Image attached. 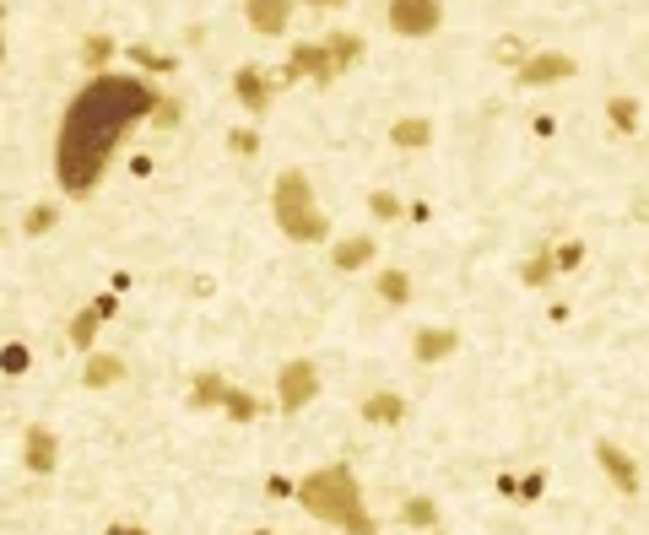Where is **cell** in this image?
Listing matches in <instances>:
<instances>
[{
	"label": "cell",
	"instance_id": "1",
	"mask_svg": "<svg viewBox=\"0 0 649 535\" xmlns=\"http://www.w3.org/2000/svg\"><path fill=\"white\" fill-rule=\"evenodd\" d=\"M157 92L141 76H92V82L65 103L60 136H55V179L71 200H87L109 173V157L119 152V141L152 119Z\"/></svg>",
	"mask_w": 649,
	"mask_h": 535
},
{
	"label": "cell",
	"instance_id": "2",
	"mask_svg": "<svg viewBox=\"0 0 649 535\" xmlns=\"http://www.w3.org/2000/svg\"><path fill=\"white\" fill-rule=\"evenodd\" d=\"M293 498L309 508L314 519L341 525L347 535H379L374 514L363 508V487H357L352 465H325V471H309V476L293 487Z\"/></svg>",
	"mask_w": 649,
	"mask_h": 535
},
{
	"label": "cell",
	"instance_id": "3",
	"mask_svg": "<svg viewBox=\"0 0 649 535\" xmlns=\"http://www.w3.org/2000/svg\"><path fill=\"white\" fill-rule=\"evenodd\" d=\"M271 211H276V227H282L293 244H325L330 238V222H325V211L314 206V190H309V173L303 168L276 173Z\"/></svg>",
	"mask_w": 649,
	"mask_h": 535
},
{
	"label": "cell",
	"instance_id": "4",
	"mask_svg": "<svg viewBox=\"0 0 649 535\" xmlns=\"http://www.w3.org/2000/svg\"><path fill=\"white\" fill-rule=\"evenodd\" d=\"M439 22H444L439 0H390V28L401 38H428L439 33Z\"/></svg>",
	"mask_w": 649,
	"mask_h": 535
},
{
	"label": "cell",
	"instance_id": "5",
	"mask_svg": "<svg viewBox=\"0 0 649 535\" xmlns=\"http://www.w3.org/2000/svg\"><path fill=\"white\" fill-rule=\"evenodd\" d=\"M320 395V368L314 363H282V373H276V400H282V411H303L309 400Z\"/></svg>",
	"mask_w": 649,
	"mask_h": 535
},
{
	"label": "cell",
	"instance_id": "6",
	"mask_svg": "<svg viewBox=\"0 0 649 535\" xmlns=\"http://www.w3.org/2000/svg\"><path fill=\"white\" fill-rule=\"evenodd\" d=\"M276 92H282L276 87V71H260V65H244V71L233 76V98L244 103L249 114H266L276 103Z\"/></svg>",
	"mask_w": 649,
	"mask_h": 535
},
{
	"label": "cell",
	"instance_id": "7",
	"mask_svg": "<svg viewBox=\"0 0 649 535\" xmlns=\"http://www.w3.org/2000/svg\"><path fill=\"white\" fill-rule=\"evenodd\" d=\"M579 65L568 60V55H525L520 60V87H558V82H568V76H574Z\"/></svg>",
	"mask_w": 649,
	"mask_h": 535
},
{
	"label": "cell",
	"instance_id": "8",
	"mask_svg": "<svg viewBox=\"0 0 649 535\" xmlns=\"http://www.w3.org/2000/svg\"><path fill=\"white\" fill-rule=\"evenodd\" d=\"M22 465H28L33 476H49L60 465V438L49 433L44 422H33L28 433H22Z\"/></svg>",
	"mask_w": 649,
	"mask_h": 535
},
{
	"label": "cell",
	"instance_id": "9",
	"mask_svg": "<svg viewBox=\"0 0 649 535\" xmlns=\"http://www.w3.org/2000/svg\"><path fill=\"white\" fill-rule=\"evenodd\" d=\"M595 460H601V471L612 476V487L622 492V498H633V492H639V465H633L617 444H606V438H601V444H595Z\"/></svg>",
	"mask_w": 649,
	"mask_h": 535
},
{
	"label": "cell",
	"instance_id": "10",
	"mask_svg": "<svg viewBox=\"0 0 649 535\" xmlns=\"http://www.w3.org/2000/svg\"><path fill=\"white\" fill-rule=\"evenodd\" d=\"M293 22V0H249V28L260 38H282Z\"/></svg>",
	"mask_w": 649,
	"mask_h": 535
},
{
	"label": "cell",
	"instance_id": "11",
	"mask_svg": "<svg viewBox=\"0 0 649 535\" xmlns=\"http://www.w3.org/2000/svg\"><path fill=\"white\" fill-rule=\"evenodd\" d=\"M374 254H379V238H374V233H352V238H341V244L330 249V265L347 276V271H363Z\"/></svg>",
	"mask_w": 649,
	"mask_h": 535
},
{
	"label": "cell",
	"instance_id": "12",
	"mask_svg": "<svg viewBox=\"0 0 649 535\" xmlns=\"http://www.w3.org/2000/svg\"><path fill=\"white\" fill-rule=\"evenodd\" d=\"M412 352H417V363H444V357L460 352V336L455 330H417Z\"/></svg>",
	"mask_w": 649,
	"mask_h": 535
},
{
	"label": "cell",
	"instance_id": "13",
	"mask_svg": "<svg viewBox=\"0 0 649 535\" xmlns=\"http://www.w3.org/2000/svg\"><path fill=\"white\" fill-rule=\"evenodd\" d=\"M401 417H406V400L395 390H379V395L363 400V422H374V427H395Z\"/></svg>",
	"mask_w": 649,
	"mask_h": 535
},
{
	"label": "cell",
	"instance_id": "14",
	"mask_svg": "<svg viewBox=\"0 0 649 535\" xmlns=\"http://www.w3.org/2000/svg\"><path fill=\"white\" fill-rule=\"evenodd\" d=\"M325 55H330V65H336V71H352V65L368 55V44H363L357 33H325Z\"/></svg>",
	"mask_w": 649,
	"mask_h": 535
},
{
	"label": "cell",
	"instance_id": "15",
	"mask_svg": "<svg viewBox=\"0 0 649 535\" xmlns=\"http://www.w3.org/2000/svg\"><path fill=\"white\" fill-rule=\"evenodd\" d=\"M119 379H125V363H119L114 352H98V357L82 368V384H87V390H109V384H119Z\"/></svg>",
	"mask_w": 649,
	"mask_h": 535
},
{
	"label": "cell",
	"instance_id": "16",
	"mask_svg": "<svg viewBox=\"0 0 649 535\" xmlns=\"http://www.w3.org/2000/svg\"><path fill=\"white\" fill-rule=\"evenodd\" d=\"M428 141H433L428 119H395V125H390V146H401V152H422Z\"/></svg>",
	"mask_w": 649,
	"mask_h": 535
},
{
	"label": "cell",
	"instance_id": "17",
	"mask_svg": "<svg viewBox=\"0 0 649 535\" xmlns=\"http://www.w3.org/2000/svg\"><path fill=\"white\" fill-rule=\"evenodd\" d=\"M374 292L390 303V309H401V303H412V276H406V271H379L374 276Z\"/></svg>",
	"mask_w": 649,
	"mask_h": 535
},
{
	"label": "cell",
	"instance_id": "18",
	"mask_svg": "<svg viewBox=\"0 0 649 535\" xmlns=\"http://www.w3.org/2000/svg\"><path fill=\"white\" fill-rule=\"evenodd\" d=\"M114 55H119V44H114L109 33H87V38H82V65H87V71L103 76V65H109Z\"/></svg>",
	"mask_w": 649,
	"mask_h": 535
},
{
	"label": "cell",
	"instance_id": "19",
	"mask_svg": "<svg viewBox=\"0 0 649 535\" xmlns=\"http://www.w3.org/2000/svg\"><path fill=\"white\" fill-rule=\"evenodd\" d=\"M98 325H103V319H98V309H92V303H87V309L71 319V330H65V341H71L76 352H92V341H98Z\"/></svg>",
	"mask_w": 649,
	"mask_h": 535
},
{
	"label": "cell",
	"instance_id": "20",
	"mask_svg": "<svg viewBox=\"0 0 649 535\" xmlns=\"http://www.w3.org/2000/svg\"><path fill=\"white\" fill-rule=\"evenodd\" d=\"M552 276H558V260H552V249H536L531 260L520 265V282H525V287H547Z\"/></svg>",
	"mask_w": 649,
	"mask_h": 535
},
{
	"label": "cell",
	"instance_id": "21",
	"mask_svg": "<svg viewBox=\"0 0 649 535\" xmlns=\"http://www.w3.org/2000/svg\"><path fill=\"white\" fill-rule=\"evenodd\" d=\"M222 395H228V384H222L217 373H201V379L190 384V406H195V411H211V406H222Z\"/></svg>",
	"mask_w": 649,
	"mask_h": 535
},
{
	"label": "cell",
	"instance_id": "22",
	"mask_svg": "<svg viewBox=\"0 0 649 535\" xmlns=\"http://www.w3.org/2000/svg\"><path fill=\"white\" fill-rule=\"evenodd\" d=\"M55 222H60V206H55V200H38L28 217H22V233H28V238H44V233H55Z\"/></svg>",
	"mask_w": 649,
	"mask_h": 535
},
{
	"label": "cell",
	"instance_id": "23",
	"mask_svg": "<svg viewBox=\"0 0 649 535\" xmlns=\"http://www.w3.org/2000/svg\"><path fill=\"white\" fill-rule=\"evenodd\" d=\"M606 119H612V130L633 136V130H639V103L633 98H606Z\"/></svg>",
	"mask_w": 649,
	"mask_h": 535
},
{
	"label": "cell",
	"instance_id": "24",
	"mask_svg": "<svg viewBox=\"0 0 649 535\" xmlns=\"http://www.w3.org/2000/svg\"><path fill=\"white\" fill-rule=\"evenodd\" d=\"M401 519H406V525H417V530H433V525H439V508H433V498H406Z\"/></svg>",
	"mask_w": 649,
	"mask_h": 535
},
{
	"label": "cell",
	"instance_id": "25",
	"mask_svg": "<svg viewBox=\"0 0 649 535\" xmlns=\"http://www.w3.org/2000/svg\"><path fill=\"white\" fill-rule=\"evenodd\" d=\"M222 411H228L233 422H255L260 417V400L249 395V390H228V395H222Z\"/></svg>",
	"mask_w": 649,
	"mask_h": 535
},
{
	"label": "cell",
	"instance_id": "26",
	"mask_svg": "<svg viewBox=\"0 0 649 535\" xmlns=\"http://www.w3.org/2000/svg\"><path fill=\"white\" fill-rule=\"evenodd\" d=\"M28 368H33V352L22 341L0 346V373H11V379H17V373H28Z\"/></svg>",
	"mask_w": 649,
	"mask_h": 535
},
{
	"label": "cell",
	"instance_id": "27",
	"mask_svg": "<svg viewBox=\"0 0 649 535\" xmlns=\"http://www.w3.org/2000/svg\"><path fill=\"white\" fill-rule=\"evenodd\" d=\"M368 211H374L379 222H395V217H406V206H401V200H395L390 190H374V195H368Z\"/></svg>",
	"mask_w": 649,
	"mask_h": 535
},
{
	"label": "cell",
	"instance_id": "28",
	"mask_svg": "<svg viewBox=\"0 0 649 535\" xmlns=\"http://www.w3.org/2000/svg\"><path fill=\"white\" fill-rule=\"evenodd\" d=\"M130 60H136V65H147V71H157V76H163V71H174V55H157V49L152 44H136V49H130Z\"/></svg>",
	"mask_w": 649,
	"mask_h": 535
},
{
	"label": "cell",
	"instance_id": "29",
	"mask_svg": "<svg viewBox=\"0 0 649 535\" xmlns=\"http://www.w3.org/2000/svg\"><path fill=\"white\" fill-rule=\"evenodd\" d=\"M184 119V109H179V98H157V109H152V125H163V130H174Z\"/></svg>",
	"mask_w": 649,
	"mask_h": 535
},
{
	"label": "cell",
	"instance_id": "30",
	"mask_svg": "<svg viewBox=\"0 0 649 535\" xmlns=\"http://www.w3.org/2000/svg\"><path fill=\"white\" fill-rule=\"evenodd\" d=\"M552 260H558V271H574V265L585 260V244H579V238H568L563 249H552Z\"/></svg>",
	"mask_w": 649,
	"mask_h": 535
},
{
	"label": "cell",
	"instance_id": "31",
	"mask_svg": "<svg viewBox=\"0 0 649 535\" xmlns=\"http://www.w3.org/2000/svg\"><path fill=\"white\" fill-rule=\"evenodd\" d=\"M541 492H547V471H536V476H525V481H520V487H514V498H520V503H536V498H541Z\"/></svg>",
	"mask_w": 649,
	"mask_h": 535
},
{
	"label": "cell",
	"instance_id": "32",
	"mask_svg": "<svg viewBox=\"0 0 649 535\" xmlns=\"http://www.w3.org/2000/svg\"><path fill=\"white\" fill-rule=\"evenodd\" d=\"M228 146H233L238 157H255V152H260V136H255V130H233Z\"/></svg>",
	"mask_w": 649,
	"mask_h": 535
},
{
	"label": "cell",
	"instance_id": "33",
	"mask_svg": "<svg viewBox=\"0 0 649 535\" xmlns=\"http://www.w3.org/2000/svg\"><path fill=\"white\" fill-rule=\"evenodd\" d=\"M498 55H503V65H514V71H520V38H503V44H498Z\"/></svg>",
	"mask_w": 649,
	"mask_h": 535
},
{
	"label": "cell",
	"instance_id": "34",
	"mask_svg": "<svg viewBox=\"0 0 649 535\" xmlns=\"http://www.w3.org/2000/svg\"><path fill=\"white\" fill-rule=\"evenodd\" d=\"M92 309H98V319H114V309H119V298H114V292H103V298H92Z\"/></svg>",
	"mask_w": 649,
	"mask_h": 535
},
{
	"label": "cell",
	"instance_id": "35",
	"mask_svg": "<svg viewBox=\"0 0 649 535\" xmlns=\"http://www.w3.org/2000/svg\"><path fill=\"white\" fill-rule=\"evenodd\" d=\"M309 6H314V11H341L347 0H309Z\"/></svg>",
	"mask_w": 649,
	"mask_h": 535
},
{
	"label": "cell",
	"instance_id": "36",
	"mask_svg": "<svg viewBox=\"0 0 649 535\" xmlns=\"http://www.w3.org/2000/svg\"><path fill=\"white\" fill-rule=\"evenodd\" d=\"M109 535H147V530H136V525H109Z\"/></svg>",
	"mask_w": 649,
	"mask_h": 535
},
{
	"label": "cell",
	"instance_id": "37",
	"mask_svg": "<svg viewBox=\"0 0 649 535\" xmlns=\"http://www.w3.org/2000/svg\"><path fill=\"white\" fill-rule=\"evenodd\" d=\"M0 60H6V38H0Z\"/></svg>",
	"mask_w": 649,
	"mask_h": 535
},
{
	"label": "cell",
	"instance_id": "38",
	"mask_svg": "<svg viewBox=\"0 0 649 535\" xmlns=\"http://www.w3.org/2000/svg\"><path fill=\"white\" fill-rule=\"evenodd\" d=\"M255 535H271V530H255Z\"/></svg>",
	"mask_w": 649,
	"mask_h": 535
},
{
	"label": "cell",
	"instance_id": "39",
	"mask_svg": "<svg viewBox=\"0 0 649 535\" xmlns=\"http://www.w3.org/2000/svg\"><path fill=\"white\" fill-rule=\"evenodd\" d=\"M0 17H6V6H0Z\"/></svg>",
	"mask_w": 649,
	"mask_h": 535
},
{
	"label": "cell",
	"instance_id": "40",
	"mask_svg": "<svg viewBox=\"0 0 649 535\" xmlns=\"http://www.w3.org/2000/svg\"><path fill=\"white\" fill-rule=\"evenodd\" d=\"M0 238H6V233H0Z\"/></svg>",
	"mask_w": 649,
	"mask_h": 535
}]
</instances>
